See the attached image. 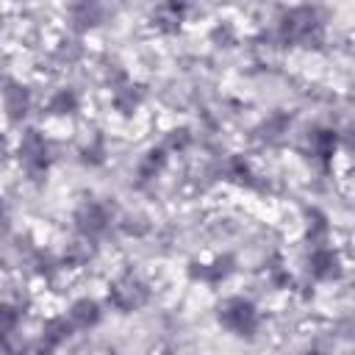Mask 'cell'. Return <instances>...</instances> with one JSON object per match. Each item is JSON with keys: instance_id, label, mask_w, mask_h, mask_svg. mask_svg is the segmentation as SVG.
<instances>
[{"instance_id": "cell-5", "label": "cell", "mask_w": 355, "mask_h": 355, "mask_svg": "<svg viewBox=\"0 0 355 355\" xmlns=\"http://www.w3.org/2000/svg\"><path fill=\"white\" fill-rule=\"evenodd\" d=\"M114 225V211L103 202V200H80L72 211V227L78 233V239L86 241H100Z\"/></svg>"}, {"instance_id": "cell-22", "label": "cell", "mask_w": 355, "mask_h": 355, "mask_svg": "<svg viewBox=\"0 0 355 355\" xmlns=\"http://www.w3.org/2000/svg\"><path fill=\"white\" fill-rule=\"evenodd\" d=\"M94 255H97V244L94 241L75 239L61 252V261H64V269H80V266H89V261H94Z\"/></svg>"}, {"instance_id": "cell-28", "label": "cell", "mask_w": 355, "mask_h": 355, "mask_svg": "<svg viewBox=\"0 0 355 355\" xmlns=\"http://www.w3.org/2000/svg\"><path fill=\"white\" fill-rule=\"evenodd\" d=\"M0 214H3V197H0Z\"/></svg>"}, {"instance_id": "cell-12", "label": "cell", "mask_w": 355, "mask_h": 355, "mask_svg": "<svg viewBox=\"0 0 355 355\" xmlns=\"http://www.w3.org/2000/svg\"><path fill=\"white\" fill-rule=\"evenodd\" d=\"M83 111V97L78 89L72 86H58L47 94L44 105H42V114L47 119H72Z\"/></svg>"}, {"instance_id": "cell-1", "label": "cell", "mask_w": 355, "mask_h": 355, "mask_svg": "<svg viewBox=\"0 0 355 355\" xmlns=\"http://www.w3.org/2000/svg\"><path fill=\"white\" fill-rule=\"evenodd\" d=\"M214 319L227 336L239 341H255L263 330V311L247 294H225L222 300H216Z\"/></svg>"}, {"instance_id": "cell-27", "label": "cell", "mask_w": 355, "mask_h": 355, "mask_svg": "<svg viewBox=\"0 0 355 355\" xmlns=\"http://www.w3.org/2000/svg\"><path fill=\"white\" fill-rule=\"evenodd\" d=\"M294 355H324L319 347H305V349H300V352H294Z\"/></svg>"}, {"instance_id": "cell-20", "label": "cell", "mask_w": 355, "mask_h": 355, "mask_svg": "<svg viewBox=\"0 0 355 355\" xmlns=\"http://www.w3.org/2000/svg\"><path fill=\"white\" fill-rule=\"evenodd\" d=\"M166 164H169V153L161 147V144H155V147H150L144 155H141V161H139V166H136V175H139V180H155L164 169H166Z\"/></svg>"}, {"instance_id": "cell-15", "label": "cell", "mask_w": 355, "mask_h": 355, "mask_svg": "<svg viewBox=\"0 0 355 355\" xmlns=\"http://www.w3.org/2000/svg\"><path fill=\"white\" fill-rule=\"evenodd\" d=\"M186 19H189V6L186 3H161L150 11V28L161 36L180 33Z\"/></svg>"}, {"instance_id": "cell-26", "label": "cell", "mask_w": 355, "mask_h": 355, "mask_svg": "<svg viewBox=\"0 0 355 355\" xmlns=\"http://www.w3.org/2000/svg\"><path fill=\"white\" fill-rule=\"evenodd\" d=\"M11 153H14V141L8 139L6 130H0V164H6L11 158Z\"/></svg>"}, {"instance_id": "cell-3", "label": "cell", "mask_w": 355, "mask_h": 355, "mask_svg": "<svg viewBox=\"0 0 355 355\" xmlns=\"http://www.w3.org/2000/svg\"><path fill=\"white\" fill-rule=\"evenodd\" d=\"M153 300V286L147 277H141L133 269H122L119 275H114L105 286V305L122 316L141 311L144 305H150Z\"/></svg>"}, {"instance_id": "cell-7", "label": "cell", "mask_w": 355, "mask_h": 355, "mask_svg": "<svg viewBox=\"0 0 355 355\" xmlns=\"http://www.w3.org/2000/svg\"><path fill=\"white\" fill-rule=\"evenodd\" d=\"M0 111L8 125H22L33 111V92L17 78H3L0 83Z\"/></svg>"}, {"instance_id": "cell-6", "label": "cell", "mask_w": 355, "mask_h": 355, "mask_svg": "<svg viewBox=\"0 0 355 355\" xmlns=\"http://www.w3.org/2000/svg\"><path fill=\"white\" fill-rule=\"evenodd\" d=\"M302 266H305V277L316 286L319 283H336L344 275V258H341L338 247H333V244L311 247Z\"/></svg>"}, {"instance_id": "cell-24", "label": "cell", "mask_w": 355, "mask_h": 355, "mask_svg": "<svg viewBox=\"0 0 355 355\" xmlns=\"http://www.w3.org/2000/svg\"><path fill=\"white\" fill-rule=\"evenodd\" d=\"M288 128H291V116L275 111V114H269V116L261 122L258 133H261V139H263L266 144H275V141H280V139L288 133Z\"/></svg>"}, {"instance_id": "cell-17", "label": "cell", "mask_w": 355, "mask_h": 355, "mask_svg": "<svg viewBox=\"0 0 355 355\" xmlns=\"http://www.w3.org/2000/svg\"><path fill=\"white\" fill-rule=\"evenodd\" d=\"M28 266H31V275L42 283H55L67 272L64 261H61V252L47 250V247H33L28 252Z\"/></svg>"}, {"instance_id": "cell-2", "label": "cell", "mask_w": 355, "mask_h": 355, "mask_svg": "<svg viewBox=\"0 0 355 355\" xmlns=\"http://www.w3.org/2000/svg\"><path fill=\"white\" fill-rule=\"evenodd\" d=\"M11 158L19 164V169L25 172V178L31 183H42L47 180L50 169H53V161H55V150H53V141L50 136L31 125V128H22L17 141H14V153Z\"/></svg>"}, {"instance_id": "cell-18", "label": "cell", "mask_w": 355, "mask_h": 355, "mask_svg": "<svg viewBox=\"0 0 355 355\" xmlns=\"http://www.w3.org/2000/svg\"><path fill=\"white\" fill-rule=\"evenodd\" d=\"M67 17H69V28L80 36V33H86V31H94V28L103 22V6L78 3V6H69V8H67Z\"/></svg>"}, {"instance_id": "cell-25", "label": "cell", "mask_w": 355, "mask_h": 355, "mask_svg": "<svg viewBox=\"0 0 355 355\" xmlns=\"http://www.w3.org/2000/svg\"><path fill=\"white\" fill-rule=\"evenodd\" d=\"M208 39H211L216 47H233V44L239 42V31H236L233 19H219V22L211 28Z\"/></svg>"}, {"instance_id": "cell-14", "label": "cell", "mask_w": 355, "mask_h": 355, "mask_svg": "<svg viewBox=\"0 0 355 355\" xmlns=\"http://www.w3.org/2000/svg\"><path fill=\"white\" fill-rule=\"evenodd\" d=\"M72 336H75V327L69 324V319L64 313H53L39 327V352L53 355L55 349H61L64 344H69Z\"/></svg>"}, {"instance_id": "cell-21", "label": "cell", "mask_w": 355, "mask_h": 355, "mask_svg": "<svg viewBox=\"0 0 355 355\" xmlns=\"http://www.w3.org/2000/svg\"><path fill=\"white\" fill-rule=\"evenodd\" d=\"M263 275H266V280H269V286H272L275 291H291V288H297V280H294V275L288 272V266H286V261H283L280 252H275V255L266 261Z\"/></svg>"}, {"instance_id": "cell-16", "label": "cell", "mask_w": 355, "mask_h": 355, "mask_svg": "<svg viewBox=\"0 0 355 355\" xmlns=\"http://www.w3.org/2000/svg\"><path fill=\"white\" fill-rule=\"evenodd\" d=\"M333 236V222L327 216V211H322L319 205H308L302 211V239L308 247H322L330 244Z\"/></svg>"}, {"instance_id": "cell-10", "label": "cell", "mask_w": 355, "mask_h": 355, "mask_svg": "<svg viewBox=\"0 0 355 355\" xmlns=\"http://www.w3.org/2000/svg\"><path fill=\"white\" fill-rule=\"evenodd\" d=\"M28 302L14 297H0V349L17 352L19 349V324L25 319Z\"/></svg>"}, {"instance_id": "cell-8", "label": "cell", "mask_w": 355, "mask_h": 355, "mask_svg": "<svg viewBox=\"0 0 355 355\" xmlns=\"http://www.w3.org/2000/svg\"><path fill=\"white\" fill-rule=\"evenodd\" d=\"M222 178H225L230 186L244 189V191H255V194H263V191L269 189L266 180H263V175H261V172L252 166V161L244 158L241 153L227 155V161L222 164Z\"/></svg>"}, {"instance_id": "cell-23", "label": "cell", "mask_w": 355, "mask_h": 355, "mask_svg": "<svg viewBox=\"0 0 355 355\" xmlns=\"http://www.w3.org/2000/svg\"><path fill=\"white\" fill-rule=\"evenodd\" d=\"M194 144V133H191V128L189 125H172L166 133H164V141H161V147L169 153V155H180V153H186L189 147Z\"/></svg>"}, {"instance_id": "cell-9", "label": "cell", "mask_w": 355, "mask_h": 355, "mask_svg": "<svg viewBox=\"0 0 355 355\" xmlns=\"http://www.w3.org/2000/svg\"><path fill=\"white\" fill-rule=\"evenodd\" d=\"M338 153V133L333 128H324V125H313L308 128L305 133V155L319 166V169H330L333 158Z\"/></svg>"}, {"instance_id": "cell-19", "label": "cell", "mask_w": 355, "mask_h": 355, "mask_svg": "<svg viewBox=\"0 0 355 355\" xmlns=\"http://www.w3.org/2000/svg\"><path fill=\"white\" fill-rule=\"evenodd\" d=\"M78 161L83 166H103L108 161V141H105V133L94 130L80 147H78Z\"/></svg>"}, {"instance_id": "cell-13", "label": "cell", "mask_w": 355, "mask_h": 355, "mask_svg": "<svg viewBox=\"0 0 355 355\" xmlns=\"http://www.w3.org/2000/svg\"><path fill=\"white\" fill-rule=\"evenodd\" d=\"M64 316L69 319V324L75 327V333H78V330H94V327L103 322V316H105V305H103L97 297L83 294V297H75V300L67 305Z\"/></svg>"}, {"instance_id": "cell-11", "label": "cell", "mask_w": 355, "mask_h": 355, "mask_svg": "<svg viewBox=\"0 0 355 355\" xmlns=\"http://www.w3.org/2000/svg\"><path fill=\"white\" fill-rule=\"evenodd\" d=\"M111 92V111L116 114V116H122V119H133L136 114H139V108L144 105V97H147V92H144V86L139 83V80H133V78H128V80H122V83H116L114 89H108Z\"/></svg>"}, {"instance_id": "cell-29", "label": "cell", "mask_w": 355, "mask_h": 355, "mask_svg": "<svg viewBox=\"0 0 355 355\" xmlns=\"http://www.w3.org/2000/svg\"><path fill=\"white\" fill-rule=\"evenodd\" d=\"M0 83H3V78H0Z\"/></svg>"}, {"instance_id": "cell-4", "label": "cell", "mask_w": 355, "mask_h": 355, "mask_svg": "<svg viewBox=\"0 0 355 355\" xmlns=\"http://www.w3.org/2000/svg\"><path fill=\"white\" fill-rule=\"evenodd\" d=\"M236 272H239V258L230 250L214 252L208 258H189L183 266L186 280L191 286H202V288H219L230 277H236Z\"/></svg>"}]
</instances>
